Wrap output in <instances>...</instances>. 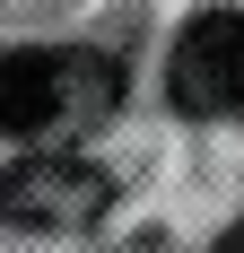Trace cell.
Here are the masks:
<instances>
[{"mask_svg": "<svg viewBox=\"0 0 244 253\" xmlns=\"http://www.w3.org/2000/svg\"><path fill=\"white\" fill-rule=\"evenodd\" d=\"M122 70L105 52H0V131L44 140L61 123H105Z\"/></svg>", "mask_w": 244, "mask_h": 253, "instance_id": "obj_1", "label": "cell"}, {"mask_svg": "<svg viewBox=\"0 0 244 253\" xmlns=\"http://www.w3.org/2000/svg\"><path fill=\"white\" fill-rule=\"evenodd\" d=\"M105 201H114L105 166H87L70 149H35L18 166H0V218L9 227H96Z\"/></svg>", "mask_w": 244, "mask_h": 253, "instance_id": "obj_2", "label": "cell"}, {"mask_svg": "<svg viewBox=\"0 0 244 253\" xmlns=\"http://www.w3.org/2000/svg\"><path fill=\"white\" fill-rule=\"evenodd\" d=\"M166 87H174L183 114L236 123V114H244V9H201V18L174 35Z\"/></svg>", "mask_w": 244, "mask_h": 253, "instance_id": "obj_3", "label": "cell"}, {"mask_svg": "<svg viewBox=\"0 0 244 253\" xmlns=\"http://www.w3.org/2000/svg\"><path fill=\"white\" fill-rule=\"evenodd\" d=\"M218 253H244V218H236V227H227V245H218Z\"/></svg>", "mask_w": 244, "mask_h": 253, "instance_id": "obj_4", "label": "cell"}]
</instances>
